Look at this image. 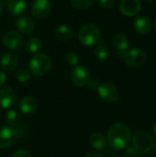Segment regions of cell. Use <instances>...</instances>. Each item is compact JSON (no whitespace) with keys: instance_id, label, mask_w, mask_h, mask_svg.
<instances>
[{"instance_id":"cell-1","label":"cell","mask_w":156,"mask_h":157,"mask_svg":"<svg viewBox=\"0 0 156 157\" xmlns=\"http://www.w3.org/2000/svg\"><path fill=\"white\" fill-rule=\"evenodd\" d=\"M131 140V132L130 128L124 123L113 124L108 132V143L109 146L117 151L123 150L128 147Z\"/></svg>"},{"instance_id":"cell-2","label":"cell","mask_w":156,"mask_h":157,"mask_svg":"<svg viewBox=\"0 0 156 157\" xmlns=\"http://www.w3.org/2000/svg\"><path fill=\"white\" fill-rule=\"evenodd\" d=\"M52 67V61L48 54L38 53L31 58L29 63L30 73L35 76H43L47 75Z\"/></svg>"},{"instance_id":"cell-3","label":"cell","mask_w":156,"mask_h":157,"mask_svg":"<svg viewBox=\"0 0 156 157\" xmlns=\"http://www.w3.org/2000/svg\"><path fill=\"white\" fill-rule=\"evenodd\" d=\"M100 29L93 23H88L84 25L78 34L79 41L84 46H94L100 40Z\"/></svg>"},{"instance_id":"cell-4","label":"cell","mask_w":156,"mask_h":157,"mask_svg":"<svg viewBox=\"0 0 156 157\" xmlns=\"http://www.w3.org/2000/svg\"><path fill=\"white\" fill-rule=\"evenodd\" d=\"M154 138L152 135L144 131L136 132L132 137L133 147L141 153H149L154 144Z\"/></svg>"},{"instance_id":"cell-5","label":"cell","mask_w":156,"mask_h":157,"mask_svg":"<svg viewBox=\"0 0 156 157\" xmlns=\"http://www.w3.org/2000/svg\"><path fill=\"white\" fill-rule=\"evenodd\" d=\"M123 59L128 66L132 68H138L145 63L147 60V54L143 50L131 49L124 52Z\"/></svg>"},{"instance_id":"cell-6","label":"cell","mask_w":156,"mask_h":157,"mask_svg":"<svg viewBox=\"0 0 156 157\" xmlns=\"http://www.w3.org/2000/svg\"><path fill=\"white\" fill-rule=\"evenodd\" d=\"M71 80L76 86H85L90 80V72L85 65H75L71 72Z\"/></svg>"},{"instance_id":"cell-7","label":"cell","mask_w":156,"mask_h":157,"mask_svg":"<svg viewBox=\"0 0 156 157\" xmlns=\"http://www.w3.org/2000/svg\"><path fill=\"white\" fill-rule=\"evenodd\" d=\"M99 97L107 103H114L120 98V93L118 88L112 84L105 83L98 86L97 88Z\"/></svg>"},{"instance_id":"cell-8","label":"cell","mask_w":156,"mask_h":157,"mask_svg":"<svg viewBox=\"0 0 156 157\" xmlns=\"http://www.w3.org/2000/svg\"><path fill=\"white\" fill-rule=\"evenodd\" d=\"M51 10L50 0H34L31 5V14L36 18L46 17Z\"/></svg>"},{"instance_id":"cell-9","label":"cell","mask_w":156,"mask_h":157,"mask_svg":"<svg viewBox=\"0 0 156 157\" xmlns=\"http://www.w3.org/2000/svg\"><path fill=\"white\" fill-rule=\"evenodd\" d=\"M17 133L12 127L0 128V148H8L16 142Z\"/></svg>"},{"instance_id":"cell-10","label":"cell","mask_w":156,"mask_h":157,"mask_svg":"<svg viewBox=\"0 0 156 157\" xmlns=\"http://www.w3.org/2000/svg\"><path fill=\"white\" fill-rule=\"evenodd\" d=\"M4 45L10 50H18L23 45V38L22 36L16 32V31H9L6 33V35L3 38Z\"/></svg>"},{"instance_id":"cell-11","label":"cell","mask_w":156,"mask_h":157,"mask_svg":"<svg viewBox=\"0 0 156 157\" xmlns=\"http://www.w3.org/2000/svg\"><path fill=\"white\" fill-rule=\"evenodd\" d=\"M141 7L142 5L140 0H122L120 5V12L127 17L137 15L140 12Z\"/></svg>"},{"instance_id":"cell-12","label":"cell","mask_w":156,"mask_h":157,"mask_svg":"<svg viewBox=\"0 0 156 157\" xmlns=\"http://www.w3.org/2000/svg\"><path fill=\"white\" fill-rule=\"evenodd\" d=\"M16 101V93L9 87L5 86L0 89V106L3 109H8L14 105Z\"/></svg>"},{"instance_id":"cell-13","label":"cell","mask_w":156,"mask_h":157,"mask_svg":"<svg viewBox=\"0 0 156 157\" xmlns=\"http://www.w3.org/2000/svg\"><path fill=\"white\" fill-rule=\"evenodd\" d=\"M0 64L4 71L13 72L17 66V58L13 52H6L0 59Z\"/></svg>"},{"instance_id":"cell-14","label":"cell","mask_w":156,"mask_h":157,"mask_svg":"<svg viewBox=\"0 0 156 157\" xmlns=\"http://www.w3.org/2000/svg\"><path fill=\"white\" fill-rule=\"evenodd\" d=\"M6 5L8 12L15 17L22 15L26 10L25 0H6Z\"/></svg>"},{"instance_id":"cell-15","label":"cell","mask_w":156,"mask_h":157,"mask_svg":"<svg viewBox=\"0 0 156 157\" xmlns=\"http://www.w3.org/2000/svg\"><path fill=\"white\" fill-rule=\"evenodd\" d=\"M17 29L23 34H30L35 29L34 21L29 17H20L16 21Z\"/></svg>"},{"instance_id":"cell-16","label":"cell","mask_w":156,"mask_h":157,"mask_svg":"<svg viewBox=\"0 0 156 157\" xmlns=\"http://www.w3.org/2000/svg\"><path fill=\"white\" fill-rule=\"evenodd\" d=\"M38 107L36 99L32 97H25L19 102V109L24 114L33 113Z\"/></svg>"},{"instance_id":"cell-17","label":"cell","mask_w":156,"mask_h":157,"mask_svg":"<svg viewBox=\"0 0 156 157\" xmlns=\"http://www.w3.org/2000/svg\"><path fill=\"white\" fill-rule=\"evenodd\" d=\"M152 28L151 21L145 17H139L134 21V29L137 33L144 35L150 32Z\"/></svg>"},{"instance_id":"cell-18","label":"cell","mask_w":156,"mask_h":157,"mask_svg":"<svg viewBox=\"0 0 156 157\" xmlns=\"http://www.w3.org/2000/svg\"><path fill=\"white\" fill-rule=\"evenodd\" d=\"M114 47L119 52H125L129 46V40L127 36L123 33H117L112 40Z\"/></svg>"},{"instance_id":"cell-19","label":"cell","mask_w":156,"mask_h":157,"mask_svg":"<svg viewBox=\"0 0 156 157\" xmlns=\"http://www.w3.org/2000/svg\"><path fill=\"white\" fill-rule=\"evenodd\" d=\"M89 143L96 150H104L107 146V141L103 134L99 132L93 133L89 138Z\"/></svg>"},{"instance_id":"cell-20","label":"cell","mask_w":156,"mask_h":157,"mask_svg":"<svg viewBox=\"0 0 156 157\" xmlns=\"http://www.w3.org/2000/svg\"><path fill=\"white\" fill-rule=\"evenodd\" d=\"M55 35L58 40L65 41V40H69L73 38L74 31L71 27H69L67 25H61L56 28Z\"/></svg>"},{"instance_id":"cell-21","label":"cell","mask_w":156,"mask_h":157,"mask_svg":"<svg viewBox=\"0 0 156 157\" xmlns=\"http://www.w3.org/2000/svg\"><path fill=\"white\" fill-rule=\"evenodd\" d=\"M5 121L10 127H17L21 122V117L17 111L9 110L5 116Z\"/></svg>"},{"instance_id":"cell-22","label":"cell","mask_w":156,"mask_h":157,"mask_svg":"<svg viewBox=\"0 0 156 157\" xmlns=\"http://www.w3.org/2000/svg\"><path fill=\"white\" fill-rule=\"evenodd\" d=\"M41 41L36 38V37H32V38H29L26 43H25V47H26V50L29 52V53H36L38 52L40 49H41Z\"/></svg>"},{"instance_id":"cell-23","label":"cell","mask_w":156,"mask_h":157,"mask_svg":"<svg viewBox=\"0 0 156 157\" xmlns=\"http://www.w3.org/2000/svg\"><path fill=\"white\" fill-rule=\"evenodd\" d=\"M95 56L99 61H106L109 56V51L104 44H98L95 49Z\"/></svg>"},{"instance_id":"cell-24","label":"cell","mask_w":156,"mask_h":157,"mask_svg":"<svg viewBox=\"0 0 156 157\" xmlns=\"http://www.w3.org/2000/svg\"><path fill=\"white\" fill-rule=\"evenodd\" d=\"M95 0H71L72 6L76 9H87L93 6Z\"/></svg>"},{"instance_id":"cell-25","label":"cell","mask_w":156,"mask_h":157,"mask_svg":"<svg viewBox=\"0 0 156 157\" xmlns=\"http://www.w3.org/2000/svg\"><path fill=\"white\" fill-rule=\"evenodd\" d=\"M16 78L20 83H26L30 79V73L26 69H19L16 73Z\"/></svg>"},{"instance_id":"cell-26","label":"cell","mask_w":156,"mask_h":157,"mask_svg":"<svg viewBox=\"0 0 156 157\" xmlns=\"http://www.w3.org/2000/svg\"><path fill=\"white\" fill-rule=\"evenodd\" d=\"M65 62L70 66H75L79 63V57H78V55L75 52H68L66 54V56H65Z\"/></svg>"},{"instance_id":"cell-27","label":"cell","mask_w":156,"mask_h":157,"mask_svg":"<svg viewBox=\"0 0 156 157\" xmlns=\"http://www.w3.org/2000/svg\"><path fill=\"white\" fill-rule=\"evenodd\" d=\"M115 0H98V5L104 9H110L113 7Z\"/></svg>"},{"instance_id":"cell-28","label":"cell","mask_w":156,"mask_h":157,"mask_svg":"<svg viewBox=\"0 0 156 157\" xmlns=\"http://www.w3.org/2000/svg\"><path fill=\"white\" fill-rule=\"evenodd\" d=\"M124 157H138V151L134 147H126Z\"/></svg>"},{"instance_id":"cell-29","label":"cell","mask_w":156,"mask_h":157,"mask_svg":"<svg viewBox=\"0 0 156 157\" xmlns=\"http://www.w3.org/2000/svg\"><path fill=\"white\" fill-rule=\"evenodd\" d=\"M12 157H31V155L26 150H17L13 154Z\"/></svg>"},{"instance_id":"cell-30","label":"cell","mask_w":156,"mask_h":157,"mask_svg":"<svg viewBox=\"0 0 156 157\" xmlns=\"http://www.w3.org/2000/svg\"><path fill=\"white\" fill-rule=\"evenodd\" d=\"M87 85H88L89 88H91V89H93V90H95V89H97V88H98V86H100V85H99V82H98V80H96V79L89 80V82L87 83Z\"/></svg>"},{"instance_id":"cell-31","label":"cell","mask_w":156,"mask_h":157,"mask_svg":"<svg viewBox=\"0 0 156 157\" xmlns=\"http://www.w3.org/2000/svg\"><path fill=\"white\" fill-rule=\"evenodd\" d=\"M86 157H104V155L98 152H91V153L87 154Z\"/></svg>"},{"instance_id":"cell-32","label":"cell","mask_w":156,"mask_h":157,"mask_svg":"<svg viewBox=\"0 0 156 157\" xmlns=\"http://www.w3.org/2000/svg\"><path fill=\"white\" fill-rule=\"evenodd\" d=\"M6 74L4 72H1L0 71V86H3L6 82Z\"/></svg>"},{"instance_id":"cell-33","label":"cell","mask_w":156,"mask_h":157,"mask_svg":"<svg viewBox=\"0 0 156 157\" xmlns=\"http://www.w3.org/2000/svg\"><path fill=\"white\" fill-rule=\"evenodd\" d=\"M151 151H152V153H153V154H154V155L156 156V143H154V144H153V147H152Z\"/></svg>"},{"instance_id":"cell-34","label":"cell","mask_w":156,"mask_h":157,"mask_svg":"<svg viewBox=\"0 0 156 157\" xmlns=\"http://www.w3.org/2000/svg\"><path fill=\"white\" fill-rule=\"evenodd\" d=\"M3 11H4V4H3V1L0 0V16L2 15Z\"/></svg>"},{"instance_id":"cell-35","label":"cell","mask_w":156,"mask_h":157,"mask_svg":"<svg viewBox=\"0 0 156 157\" xmlns=\"http://www.w3.org/2000/svg\"><path fill=\"white\" fill-rule=\"evenodd\" d=\"M153 131H154V136L156 137V121L154 122V128H153Z\"/></svg>"},{"instance_id":"cell-36","label":"cell","mask_w":156,"mask_h":157,"mask_svg":"<svg viewBox=\"0 0 156 157\" xmlns=\"http://www.w3.org/2000/svg\"><path fill=\"white\" fill-rule=\"evenodd\" d=\"M154 31H155L156 33V19L154 20Z\"/></svg>"},{"instance_id":"cell-37","label":"cell","mask_w":156,"mask_h":157,"mask_svg":"<svg viewBox=\"0 0 156 157\" xmlns=\"http://www.w3.org/2000/svg\"><path fill=\"white\" fill-rule=\"evenodd\" d=\"M144 1H146V2H149V3H150V2H154V0H144Z\"/></svg>"}]
</instances>
